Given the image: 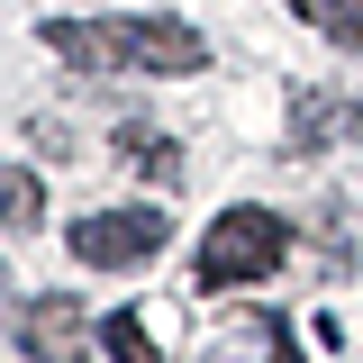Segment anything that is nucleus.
<instances>
[{"label": "nucleus", "mask_w": 363, "mask_h": 363, "mask_svg": "<svg viewBox=\"0 0 363 363\" xmlns=\"http://www.w3.org/2000/svg\"><path fill=\"white\" fill-rule=\"evenodd\" d=\"M281 255H291V227L272 209H227L200 236V291H245V281L281 272Z\"/></svg>", "instance_id": "nucleus-2"}, {"label": "nucleus", "mask_w": 363, "mask_h": 363, "mask_svg": "<svg viewBox=\"0 0 363 363\" xmlns=\"http://www.w3.org/2000/svg\"><path fill=\"white\" fill-rule=\"evenodd\" d=\"M164 236H173L164 209H91V218H73V264L128 272V264H155V255H164Z\"/></svg>", "instance_id": "nucleus-3"}, {"label": "nucleus", "mask_w": 363, "mask_h": 363, "mask_svg": "<svg viewBox=\"0 0 363 363\" xmlns=\"http://www.w3.org/2000/svg\"><path fill=\"white\" fill-rule=\"evenodd\" d=\"M18 354L28 363H91V327L73 309V291H28L18 300Z\"/></svg>", "instance_id": "nucleus-4"}, {"label": "nucleus", "mask_w": 363, "mask_h": 363, "mask_svg": "<svg viewBox=\"0 0 363 363\" xmlns=\"http://www.w3.org/2000/svg\"><path fill=\"white\" fill-rule=\"evenodd\" d=\"M45 45L73 73H200L209 37L182 18H45Z\"/></svg>", "instance_id": "nucleus-1"}, {"label": "nucleus", "mask_w": 363, "mask_h": 363, "mask_svg": "<svg viewBox=\"0 0 363 363\" xmlns=\"http://www.w3.org/2000/svg\"><path fill=\"white\" fill-rule=\"evenodd\" d=\"M300 18H309L318 37H336V45H354L363 55V0H291Z\"/></svg>", "instance_id": "nucleus-8"}, {"label": "nucleus", "mask_w": 363, "mask_h": 363, "mask_svg": "<svg viewBox=\"0 0 363 363\" xmlns=\"http://www.w3.org/2000/svg\"><path fill=\"white\" fill-rule=\"evenodd\" d=\"M209 363H300V345H291V327L272 309H236V318H218Z\"/></svg>", "instance_id": "nucleus-6"}, {"label": "nucleus", "mask_w": 363, "mask_h": 363, "mask_svg": "<svg viewBox=\"0 0 363 363\" xmlns=\"http://www.w3.org/2000/svg\"><path fill=\"white\" fill-rule=\"evenodd\" d=\"M118 164H136V173H155V182H173L182 173V155H173V136H155V128H118Z\"/></svg>", "instance_id": "nucleus-7"}, {"label": "nucleus", "mask_w": 363, "mask_h": 363, "mask_svg": "<svg viewBox=\"0 0 363 363\" xmlns=\"http://www.w3.org/2000/svg\"><path fill=\"white\" fill-rule=\"evenodd\" d=\"M100 345H109V363H164V354H155V327H145V309H118L109 327H100Z\"/></svg>", "instance_id": "nucleus-9"}, {"label": "nucleus", "mask_w": 363, "mask_h": 363, "mask_svg": "<svg viewBox=\"0 0 363 363\" xmlns=\"http://www.w3.org/2000/svg\"><path fill=\"white\" fill-rule=\"evenodd\" d=\"M345 136H363V91H327V82L291 91V155H327Z\"/></svg>", "instance_id": "nucleus-5"}, {"label": "nucleus", "mask_w": 363, "mask_h": 363, "mask_svg": "<svg viewBox=\"0 0 363 363\" xmlns=\"http://www.w3.org/2000/svg\"><path fill=\"white\" fill-rule=\"evenodd\" d=\"M9 227H18V236L37 227V173H28V164L9 173Z\"/></svg>", "instance_id": "nucleus-10"}]
</instances>
